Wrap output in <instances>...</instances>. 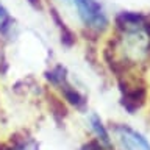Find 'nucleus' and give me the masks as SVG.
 Segmentation results:
<instances>
[{
	"label": "nucleus",
	"instance_id": "nucleus-6",
	"mask_svg": "<svg viewBox=\"0 0 150 150\" xmlns=\"http://www.w3.org/2000/svg\"><path fill=\"white\" fill-rule=\"evenodd\" d=\"M80 150H108V149L103 147L97 139H91V141H88V142H84Z\"/></svg>",
	"mask_w": 150,
	"mask_h": 150
},
{
	"label": "nucleus",
	"instance_id": "nucleus-7",
	"mask_svg": "<svg viewBox=\"0 0 150 150\" xmlns=\"http://www.w3.org/2000/svg\"><path fill=\"white\" fill-rule=\"evenodd\" d=\"M28 3L35 8H41V0H28Z\"/></svg>",
	"mask_w": 150,
	"mask_h": 150
},
{
	"label": "nucleus",
	"instance_id": "nucleus-5",
	"mask_svg": "<svg viewBox=\"0 0 150 150\" xmlns=\"http://www.w3.org/2000/svg\"><path fill=\"white\" fill-rule=\"evenodd\" d=\"M11 23H13V19L11 16L8 14L6 8L0 3V31L2 33H6L9 28H11Z\"/></svg>",
	"mask_w": 150,
	"mask_h": 150
},
{
	"label": "nucleus",
	"instance_id": "nucleus-8",
	"mask_svg": "<svg viewBox=\"0 0 150 150\" xmlns=\"http://www.w3.org/2000/svg\"><path fill=\"white\" fill-rule=\"evenodd\" d=\"M0 150H13V147H8L5 144H0Z\"/></svg>",
	"mask_w": 150,
	"mask_h": 150
},
{
	"label": "nucleus",
	"instance_id": "nucleus-4",
	"mask_svg": "<svg viewBox=\"0 0 150 150\" xmlns=\"http://www.w3.org/2000/svg\"><path fill=\"white\" fill-rule=\"evenodd\" d=\"M89 127H91V131L96 136L94 139H97L108 150H114V142H112L110 130L106 128V125L103 124V120L97 114H91V117H89Z\"/></svg>",
	"mask_w": 150,
	"mask_h": 150
},
{
	"label": "nucleus",
	"instance_id": "nucleus-3",
	"mask_svg": "<svg viewBox=\"0 0 150 150\" xmlns=\"http://www.w3.org/2000/svg\"><path fill=\"white\" fill-rule=\"evenodd\" d=\"M147 102V88L142 81H127L125 88H122V105L128 110L131 114L141 110Z\"/></svg>",
	"mask_w": 150,
	"mask_h": 150
},
{
	"label": "nucleus",
	"instance_id": "nucleus-1",
	"mask_svg": "<svg viewBox=\"0 0 150 150\" xmlns=\"http://www.w3.org/2000/svg\"><path fill=\"white\" fill-rule=\"evenodd\" d=\"M112 134L116 136L120 150H150L149 141L139 131L125 124H116L112 127Z\"/></svg>",
	"mask_w": 150,
	"mask_h": 150
},
{
	"label": "nucleus",
	"instance_id": "nucleus-2",
	"mask_svg": "<svg viewBox=\"0 0 150 150\" xmlns=\"http://www.w3.org/2000/svg\"><path fill=\"white\" fill-rule=\"evenodd\" d=\"M75 5L86 27L92 30H103L108 25V19L97 0H75Z\"/></svg>",
	"mask_w": 150,
	"mask_h": 150
}]
</instances>
